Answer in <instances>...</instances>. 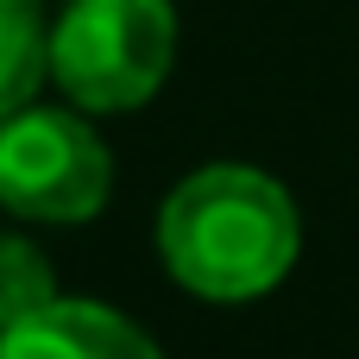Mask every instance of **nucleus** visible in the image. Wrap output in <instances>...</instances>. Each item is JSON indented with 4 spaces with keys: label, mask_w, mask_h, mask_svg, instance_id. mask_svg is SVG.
I'll return each mask as SVG.
<instances>
[{
    "label": "nucleus",
    "mask_w": 359,
    "mask_h": 359,
    "mask_svg": "<svg viewBox=\"0 0 359 359\" xmlns=\"http://www.w3.org/2000/svg\"><path fill=\"white\" fill-rule=\"evenodd\" d=\"M114 196V158L82 107H19L0 120V208L44 227H76Z\"/></svg>",
    "instance_id": "obj_3"
},
{
    "label": "nucleus",
    "mask_w": 359,
    "mask_h": 359,
    "mask_svg": "<svg viewBox=\"0 0 359 359\" xmlns=\"http://www.w3.org/2000/svg\"><path fill=\"white\" fill-rule=\"evenodd\" d=\"M44 76H50L44 0H0V120L32 107Z\"/></svg>",
    "instance_id": "obj_5"
},
{
    "label": "nucleus",
    "mask_w": 359,
    "mask_h": 359,
    "mask_svg": "<svg viewBox=\"0 0 359 359\" xmlns=\"http://www.w3.org/2000/svg\"><path fill=\"white\" fill-rule=\"evenodd\" d=\"M177 57L170 0H69L50 25V82L82 114L145 107Z\"/></svg>",
    "instance_id": "obj_2"
},
{
    "label": "nucleus",
    "mask_w": 359,
    "mask_h": 359,
    "mask_svg": "<svg viewBox=\"0 0 359 359\" xmlns=\"http://www.w3.org/2000/svg\"><path fill=\"white\" fill-rule=\"evenodd\" d=\"M303 221L278 177L252 164H202L158 208L164 271L208 303H252L297 265Z\"/></svg>",
    "instance_id": "obj_1"
},
{
    "label": "nucleus",
    "mask_w": 359,
    "mask_h": 359,
    "mask_svg": "<svg viewBox=\"0 0 359 359\" xmlns=\"http://www.w3.org/2000/svg\"><path fill=\"white\" fill-rule=\"evenodd\" d=\"M57 303V271L25 233H0V328Z\"/></svg>",
    "instance_id": "obj_6"
},
{
    "label": "nucleus",
    "mask_w": 359,
    "mask_h": 359,
    "mask_svg": "<svg viewBox=\"0 0 359 359\" xmlns=\"http://www.w3.org/2000/svg\"><path fill=\"white\" fill-rule=\"evenodd\" d=\"M0 359H164L158 341L107 303L57 297L38 316L0 328Z\"/></svg>",
    "instance_id": "obj_4"
}]
</instances>
